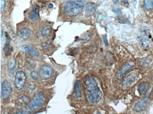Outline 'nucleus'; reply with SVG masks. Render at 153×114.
<instances>
[{"mask_svg": "<svg viewBox=\"0 0 153 114\" xmlns=\"http://www.w3.org/2000/svg\"><path fill=\"white\" fill-rule=\"evenodd\" d=\"M84 84L88 100L93 104L98 103L102 98V93L95 79L87 77L84 80Z\"/></svg>", "mask_w": 153, "mask_h": 114, "instance_id": "nucleus-1", "label": "nucleus"}, {"mask_svg": "<svg viewBox=\"0 0 153 114\" xmlns=\"http://www.w3.org/2000/svg\"><path fill=\"white\" fill-rule=\"evenodd\" d=\"M88 3L87 1H66L63 6L64 13L69 17H75L80 13Z\"/></svg>", "mask_w": 153, "mask_h": 114, "instance_id": "nucleus-2", "label": "nucleus"}, {"mask_svg": "<svg viewBox=\"0 0 153 114\" xmlns=\"http://www.w3.org/2000/svg\"><path fill=\"white\" fill-rule=\"evenodd\" d=\"M26 75L24 71L19 70L16 72L14 83L17 90H20L23 88L26 81Z\"/></svg>", "mask_w": 153, "mask_h": 114, "instance_id": "nucleus-3", "label": "nucleus"}, {"mask_svg": "<svg viewBox=\"0 0 153 114\" xmlns=\"http://www.w3.org/2000/svg\"><path fill=\"white\" fill-rule=\"evenodd\" d=\"M44 102V96L42 92L37 93L33 97L29 105V109L31 111L35 110L41 107Z\"/></svg>", "mask_w": 153, "mask_h": 114, "instance_id": "nucleus-4", "label": "nucleus"}, {"mask_svg": "<svg viewBox=\"0 0 153 114\" xmlns=\"http://www.w3.org/2000/svg\"><path fill=\"white\" fill-rule=\"evenodd\" d=\"M53 69L48 65H42L39 71V77L43 80H47L51 77L53 75Z\"/></svg>", "mask_w": 153, "mask_h": 114, "instance_id": "nucleus-5", "label": "nucleus"}, {"mask_svg": "<svg viewBox=\"0 0 153 114\" xmlns=\"http://www.w3.org/2000/svg\"><path fill=\"white\" fill-rule=\"evenodd\" d=\"M12 89L10 83L7 81L4 80L1 84V96L3 99H8L11 94Z\"/></svg>", "mask_w": 153, "mask_h": 114, "instance_id": "nucleus-6", "label": "nucleus"}, {"mask_svg": "<svg viewBox=\"0 0 153 114\" xmlns=\"http://www.w3.org/2000/svg\"><path fill=\"white\" fill-rule=\"evenodd\" d=\"M148 103V99L147 97H144L140 100H139L134 105V108L136 111H142L145 110Z\"/></svg>", "mask_w": 153, "mask_h": 114, "instance_id": "nucleus-7", "label": "nucleus"}, {"mask_svg": "<svg viewBox=\"0 0 153 114\" xmlns=\"http://www.w3.org/2000/svg\"><path fill=\"white\" fill-rule=\"evenodd\" d=\"M39 7L37 4H34L31 9V11L29 14V19L33 21H36L39 18Z\"/></svg>", "mask_w": 153, "mask_h": 114, "instance_id": "nucleus-8", "label": "nucleus"}, {"mask_svg": "<svg viewBox=\"0 0 153 114\" xmlns=\"http://www.w3.org/2000/svg\"><path fill=\"white\" fill-rule=\"evenodd\" d=\"M22 49L25 52H26V53H27L28 54H29L33 57L36 58L39 56V52L37 50V49H36L35 48H33L30 45H23Z\"/></svg>", "mask_w": 153, "mask_h": 114, "instance_id": "nucleus-9", "label": "nucleus"}, {"mask_svg": "<svg viewBox=\"0 0 153 114\" xmlns=\"http://www.w3.org/2000/svg\"><path fill=\"white\" fill-rule=\"evenodd\" d=\"M18 35L21 39L23 40H26L30 37L31 35V30L27 27L21 28L19 30Z\"/></svg>", "mask_w": 153, "mask_h": 114, "instance_id": "nucleus-10", "label": "nucleus"}, {"mask_svg": "<svg viewBox=\"0 0 153 114\" xmlns=\"http://www.w3.org/2000/svg\"><path fill=\"white\" fill-rule=\"evenodd\" d=\"M74 96L76 98H79L82 96L81 84L79 80L76 81L75 83V86L74 89Z\"/></svg>", "mask_w": 153, "mask_h": 114, "instance_id": "nucleus-11", "label": "nucleus"}, {"mask_svg": "<svg viewBox=\"0 0 153 114\" xmlns=\"http://www.w3.org/2000/svg\"><path fill=\"white\" fill-rule=\"evenodd\" d=\"M96 5L94 3H90L88 4L87 7H86V10H85V14L87 16H92L94 14L95 11H96Z\"/></svg>", "mask_w": 153, "mask_h": 114, "instance_id": "nucleus-12", "label": "nucleus"}, {"mask_svg": "<svg viewBox=\"0 0 153 114\" xmlns=\"http://www.w3.org/2000/svg\"><path fill=\"white\" fill-rule=\"evenodd\" d=\"M134 66V64L133 62H129V63H126L123 67V68L121 69V71L120 72L118 77L119 78H121L124 74H125L128 70H129L130 69H131V68H133Z\"/></svg>", "mask_w": 153, "mask_h": 114, "instance_id": "nucleus-13", "label": "nucleus"}, {"mask_svg": "<svg viewBox=\"0 0 153 114\" xmlns=\"http://www.w3.org/2000/svg\"><path fill=\"white\" fill-rule=\"evenodd\" d=\"M29 102V98L26 95H22L17 100V104L20 106L27 105Z\"/></svg>", "mask_w": 153, "mask_h": 114, "instance_id": "nucleus-14", "label": "nucleus"}, {"mask_svg": "<svg viewBox=\"0 0 153 114\" xmlns=\"http://www.w3.org/2000/svg\"><path fill=\"white\" fill-rule=\"evenodd\" d=\"M136 78V75L134 74H131L128 76H127L124 81L123 82V85L125 86H130L133 81H134Z\"/></svg>", "mask_w": 153, "mask_h": 114, "instance_id": "nucleus-15", "label": "nucleus"}, {"mask_svg": "<svg viewBox=\"0 0 153 114\" xmlns=\"http://www.w3.org/2000/svg\"><path fill=\"white\" fill-rule=\"evenodd\" d=\"M148 88V84L147 83H142L139 84L138 87V91L140 95H143L146 93Z\"/></svg>", "mask_w": 153, "mask_h": 114, "instance_id": "nucleus-16", "label": "nucleus"}, {"mask_svg": "<svg viewBox=\"0 0 153 114\" xmlns=\"http://www.w3.org/2000/svg\"><path fill=\"white\" fill-rule=\"evenodd\" d=\"M51 33V27L49 26H45L41 29V35L42 37H47Z\"/></svg>", "mask_w": 153, "mask_h": 114, "instance_id": "nucleus-17", "label": "nucleus"}, {"mask_svg": "<svg viewBox=\"0 0 153 114\" xmlns=\"http://www.w3.org/2000/svg\"><path fill=\"white\" fill-rule=\"evenodd\" d=\"M4 50L6 53H10L12 50V47L10 44V39L8 36L7 37L6 42L4 46Z\"/></svg>", "mask_w": 153, "mask_h": 114, "instance_id": "nucleus-18", "label": "nucleus"}, {"mask_svg": "<svg viewBox=\"0 0 153 114\" xmlns=\"http://www.w3.org/2000/svg\"><path fill=\"white\" fill-rule=\"evenodd\" d=\"M140 43L142 45V47L145 48H148L149 46L150 45V42L149 40L146 39V38H142L140 40Z\"/></svg>", "mask_w": 153, "mask_h": 114, "instance_id": "nucleus-19", "label": "nucleus"}, {"mask_svg": "<svg viewBox=\"0 0 153 114\" xmlns=\"http://www.w3.org/2000/svg\"><path fill=\"white\" fill-rule=\"evenodd\" d=\"M143 4L147 10H151L153 8V1H151V0L144 1Z\"/></svg>", "mask_w": 153, "mask_h": 114, "instance_id": "nucleus-20", "label": "nucleus"}, {"mask_svg": "<svg viewBox=\"0 0 153 114\" xmlns=\"http://www.w3.org/2000/svg\"><path fill=\"white\" fill-rule=\"evenodd\" d=\"M30 77L33 80H37L39 78V74L38 72L36 71H32L30 72Z\"/></svg>", "mask_w": 153, "mask_h": 114, "instance_id": "nucleus-21", "label": "nucleus"}, {"mask_svg": "<svg viewBox=\"0 0 153 114\" xmlns=\"http://www.w3.org/2000/svg\"><path fill=\"white\" fill-rule=\"evenodd\" d=\"M35 88V86L33 83H30L28 85H27V91L28 93H32Z\"/></svg>", "mask_w": 153, "mask_h": 114, "instance_id": "nucleus-22", "label": "nucleus"}, {"mask_svg": "<svg viewBox=\"0 0 153 114\" xmlns=\"http://www.w3.org/2000/svg\"><path fill=\"white\" fill-rule=\"evenodd\" d=\"M16 114H31L30 112L25 110H19L16 112Z\"/></svg>", "mask_w": 153, "mask_h": 114, "instance_id": "nucleus-23", "label": "nucleus"}, {"mask_svg": "<svg viewBox=\"0 0 153 114\" xmlns=\"http://www.w3.org/2000/svg\"><path fill=\"white\" fill-rule=\"evenodd\" d=\"M5 1L1 0V12L5 9Z\"/></svg>", "mask_w": 153, "mask_h": 114, "instance_id": "nucleus-24", "label": "nucleus"}, {"mask_svg": "<svg viewBox=\"0 0 153 114\" xmlns=\"http://www.w3.org/2000/svg\"><path fill=\"white\" fill-rule=\"evenodd\" d=\"M96 114H102V113H100V112H97Z\"/></svg>", "mask_w": 153, "mask_h": 114, "instance_id": "nucleus-25", "label": "nucleus"}]
</instances>
